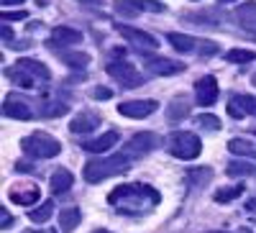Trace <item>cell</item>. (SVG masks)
Masks as SVG:
<instances>
[{
	"mask_svg": "<svg viewBox=\"0 0 256 233\" xmlns=\"http://www.w3.org/2000/svg\"><path fill=\"white\" fill-rule=\"evenodd\" d=\"M226 59L233 62V64H248V62L256 59V54L248 52V49H230V52L226 54Z\"/></svg>",
	"mask_w": 256,
	"mask_h": 233,
	"instance_id": "obj_30",
	"label": "cell"
},
{
	"mask_svg": "<svg viewBox=\"0 0 256 233\" xmlns=\"http://www.w3.org/2000/svg\"><path fill=\"white\" fill-rule=\"evenodd\" d=\"M118 141H120V134H118V131H108V134L98 136V138L90 141V144H82V149H84V152H92V154H102V152H108L110 146H116Z\"/></svg>",
	"mask_w": 256,
	"mask_h": 233,
	"instance_id": "obj_16",
	"label": "cell"
},
{
	"mask_svg": "<svg viewBox=\"0 0 256 233\" xmlns=\"http://www.w3.org/2000/svg\"><path fill=\"white\" fill-rule=\"evenodd\" d=\"M16 172H20V174L34 172V164H28V162H16Z\"/></svg>",
	"mask_w": 256,
	"mask_h": 233,
	"instance_id": "obj_38",
	"label": "cell"
},
{
	"mask_svg": "<svg viewBox=\"0 0 256 233\" xmlns=\"http://www.w3.org/2000/svg\"><path fill=\"white\" fill-rule=\"evenodd\" d=\"M98 126H100V116L92 113V110H84V113H80V116L72 118L70 131H72V134H90V131L98 128Z\"/></svg>",
	"mask_w": 256,
	"mask_h": 233,
	"instance_id": "obj_14",
	"label": "cell"
},
{
	"mask_svg": "<svg viewBox=\"0 0 256 233\" xmlns=\"http://www.w3.org/2000/svg\"><path fill=\"white\" fill-rule=\"evenodd\" d=\"M166 41L172 44V49L174 52H182V54H200V49H202V41L200 38H195V36H187V34H166Z\"/></svg>",
	"mask_w": 256,
	"mask_h": 233,
	"instance_id": "obj_13",
	"label": "cell"
},
{
	"mask_svg": "<svg viewBox=\"0 0 256 233\" xmlns=\"http://www.w3.org/2000/svg\"><path fill=\"white\" fill-rule=\"evenodd\" d=\"M3 116H6V118H13V120H28V118H31V108H28L26 102L8 98V100L3 102Z\"/></svg>",
	"mask_w": 256,
	"mask_h": 233,
	"instance_id": "obj_17",
	"label": "cell"
},
{
	"mask_svg": "<svg viewBox=\"0 0 256 233\" xmlns=\"http://www.w3.org/2000/svg\"><path fill=\"white\" fill-rule=\"evenodd\" d=\"M105 72H108L113 80H118L123 88H141L144 84V77L136 72V67L131 64V62H123V59H116V62H110L108 67H105Z\"/></svg>",
	"mask_w": 256,
	"mask_h": 233,
	"instance_id": "obj_5",
	"label": "cell"
},
{
	"mask_svg": "<svg viewBox=\"0 0 256 233\" xmlns=\"http://www.w3.org/2000/svg\"><path fill=\"white\" fill-rule=\"evenodd\" d=\"M10 226H13V216L8 213V208H0V228L8 230Z\"/></svg>",
	"mask_w": 256,
	"mask_h": 233,
	"instance_id": "obj_34",
	"label": "cell"
},
{
	"mask_svg": "<svg viewBox=\"0 0 256 233\" xmlns=\"http://www.w3.org/2000/svg\"><path fill=\"white\" fill-rule=\"evenodd\" d=\"M241 192H244V187H241V184H233V187H220V190H216V202H230V200L241 198Z\"/></svg>",
	"mask_w": 256,
	"mask_h": 233,
	"instance_id": "obj_29",
	"label": "cell"
},
{
	"mask_svg": "<svg viewBox=\"0 0 256 233\" xmlns=\"http://www.w3.org/2000/svg\"><path fill=\"white\" fill-rule=\"evenodd\" d=\"M6 6H13V3H24V0H3Z\"/></svg>",
	"mask_w": 256,
	"mask_h": 233,
	"instance_id": "obj_41",
	"label": "cell"
},
{
	"mask_svg": "<svg viewBox=\"0 0 256 233\" xmlns=\"http://www.w3.org/2000/svg\"><path fill=\"white\" fill-rule=\"evenodd\" d=\"M195 100H198V105H212L218 100V82H216L212 74H205V77L198 80V84H195Z\"/></svg>",
	"mask_w": 256,
	"mask_h": 233,
	"instance_id": "obj_12",
	"label": "cell"
},
{
	"mask_svg": "<svg viewBox=\"0 0 256 233\" xmlns=\"http://www.w3.org/2000/svg\"><path fill=\"white\" fill-rule=\"evenodd\" d=\"M16 64H18L20 70H26L28 74H34L36 80H49V77H52L49 67L44 64V62H38V59H18Z\"/></svg>",
	"mask_w": 256,
	"mask_h": 233,
	"instance_id": "obj_20",
	"label": "cell"
},
{
	"mask_svg": "<svg viewBox=\"0 0 256 233\" xmlns=\"http://www.w3.org/2000/svg\"><path fill=\"white\" fill-rule=\"evenodd\" d=\"M20 18H26V10H6V13H3L6 24H8V20H20Z\"/></svg>",
	"mask_w": 256,
	"mask_h": 233,
	"instance_id": "obj_35",
	"label": "cell"
},
{
	"mask_svg": "<svg viewBox=\"0 0 256 233\" xmlns=\"http://www.w3.org/2000/svg\"><path fill=\"white\" fill-rule=\"evenodd\" d=\"M159 108L156 100H123L118 105V113L126 118H148Z\"/></svg>",
	"mask_w": 256,
	"mask_h": 233,
	"instance_id": "obj_10",
	"label": "cell"
},
{
	"mask_svg": "<svg viewBox=\"0 0 256 233\" xmlns=\"http://www.w3.org/2000/svg\"><path fill=\"white\" fill-rule=\"evenodd\" d=\"M128 164H131L128 162V154H113L108 159H90L82 169V177H84V182L98 184L108 177H118V174L128 172Z\"/></svg>",
	"mask_w": 256,
	"mask_h": 233,
	"instance_id": "obj_2",
	"label": "cell"
},
{
	"mask_svg": "<svg viewBox=\"0 0 256 233\" xmlns=\"http://www.w3.org/2000/svg\"><path fill=\"white\" fill-rule=\"evenodd\" d=\"M77 3H82V6H95V8H100L105 0H77Z\"/></svg>",
	"mask_w": 256,
	"mask_h": 233,
	"instance_id": "obj_40",
	"label": "cell"
},
{
	"mask_svg": "<svg viewBox=\"0 0 256 233\" xmlns=\"http://www.w3.org/2000/svg\"><path fill=\"white\" fill-rule=\"evenodd\" d=\"M118 34L128 41V44H134L138 49H156L159 46V38L148 31H141V28H134V26H118Z\"/></svg>",
	"mask_w": 256,
	"mask_h": 233,
	"instance_id": "obj_9",
	"label": "cell"
},
{
	"mask_svg": "<svg viewBox=\"0 0 256 233\" xmlns=\"http://www.w3.org/2000/svg\"><path fill=\"white\" fill-rule=\"evenodd\" d=\"M59 56H62L64 64L77 67V70H82V67H88V64H90V56L84 54V52H62Z\"/></svg>",
	"mask_w": 256,
	"mask_h": 233,
	"instance_id": "obj_25",
	"label": "cell"
},
{
	"mask_svg": "<svg viewBox=\"0 0 256 233\" xmlns=\"http://www.w3.org/2000/svg\"><path fill=\"white\" fill-rule=\"evenodd\" d=\"M230 102L244 110V116H256V98L254 95H233Z\"/></svg>",
	"mask_w": 256,
	"mask_h": 233,
	"instance_id": "obj_27",
	"label": "cell"
},
{
	"mask_svg": "<svg viewBox=\"0 0 256 233\" xmlns=\"http://www.w3.org/2000/svg\"><path fill=\"white\" fill-rule=\"evenodd\" d=\"M92 98H98V100H108V98H113V90H108V88H95V90H92Z\"/></svg>",
	"mask_w": 256,
	"mask_h": 233,
	"instance_id": "obj_36",
	"label": "cell"
},
{
	"mask_svg": "<svg viewBox=\"0 0 256 233\" xmlns=\"http://www.w3.org/2000/svg\"><path fill=\"white\" fill-rule=\"evenodd\" d=\"M144 67H146L148 74H154V77H166V74L184 72V64L172 62V59H166V56H144Z\"/></svg>",
	"mask_w": 256,
	"mask_h": 233,
	"instance_id": "obj_7",
	"label": "cell"
},
{
	"mask_svg": "<svg viewBox=\"0 0 256 233\" xmlns=\"http://www.w3.org/2000/svg\"><path fill=\"white\" fill-rule=\"evenodd\" d=\"M82 41V34L70 26H56L49 34V49H62V46H74Z\"/></svg>",
	"mask_w": 256,
	"mask_h": 233,
	"instance_id": "obj_11",
	"label": "cell"
},
{
	"mask_svg": "<svg viewBox=\"0 0 256 233\" xmlns=\"http://www.w3.org/2000/svg\"><path fill=\"white\" fill-rule=\"evenodd\" d=\"M67 113V105H62V102H46L44 108H41V116L44 118H56V116H64Z\"/></svg>",
	"mask_w": 256,
	"mask_h": 233,
	"instance_id": "obj_31",
	"label": "cell"
},
{
	"mask_svg": "<svg viewBox=\"0 0 256 233\" xmlns=\"http://www.w3.org/2000/svg\"><path fill=\"white\" fill-rule=\"evenodd\" d=\"M220 6H228V3H236V0H218Z\"/></svg>",
	"mask_w": 256,
	"mask_h": 233,
	"instance_id": "obj_43",
	"label": "cell"
},
{
	"mask_svg": "<svg viewBox=\"0 0 256 233\" xmlns=\"http://www.w3.org/2000/svg\"><path fill=\"white\" fill-rule=\"evenodd\" d=\"M166 149H169V154H172V156L187 162V159L200 156L202 141H200V136L190 134V131H174L172 136H169V141H166Z\"/></svg>",
	"mask_w": 256,
	"mask_h": 233,
	"instance_id": "obj_4",
	"label": "cell"
},
{
	"mask_svg": "<svg viewBox=\"0 0 256 233\" xmlns=\"http://www.w3.org/2000/svg\"><path fill=\"white\" fill-rule=\"evenodd\" d=\"M20 149H24L28 156H34V159H52V156H56L62 152V144L54 136H49V134L36 131V134H31V136H26L24 141H20Z\"/></svg>",
	"mask_w": 256,
	"mask_h": 233,
	"instance_id": "obj_3",
	"label": "cell"
},
{
	"mask_svg": "<svg viewBox=\"0 0 256 233\" xmlns=\"http://www.w3.org/2000/svg\"><path fill=\"white\" fill-rule=\"evenodd\" d=\"M113 8L126 18H134L138 13H164L162 0H113Z\"/></svg>",
	"mask_w": 256,
	"mask_h": 233,
	"instance_id": "obj_6",
	"label": "cell"
},
{
	"mask_svg": "<svg viewBox=\"0 0 256 233\" xmlns=\"http://www.w3.org/2000/svg\"><path fill=\"white\" fill-rule=\"evenodd\" d=\"M195 180V187L202 184L205 180H210V169H200V172H187V182Z\"/></svg>",
	"mask_w": 256,
	"mask_h": 233,
	"instance_id": "obj_33",
	"label": "cell"
},
{
	"mask_svg": "<svg viewBox=\"0 0 256 233\" xmlns=\"http://www.w3.org/2000/svg\"><path fill=\"white\" fill-rule=\"evenodd\" d=\"M198 123L202 126V128H208V131H218V128H220V120H218L216 116H210V113L198 116Z\"/></svg>",
	"mask_w": 256,
	"mask_h": 233,
	"instance_id": "obj_32",
	"label": "cell"
},
{
	"mask_svg": "<svg viewBox=\"0 0 256 233\" xmlns=\"http://www.w3.org/2000/svg\"><path fill=\"white\" fill-rule=\"evenodd\" d=\"M52 213H54V202H52V200H46V202H41L38 208L28 210V218H31L34 223H44V220H49V218H52Z\"/></svg>",
	"mask_w": 256,
	"mask_h": 233,
	"instance_id": "obj_26",
	"label": "cell"
},
{
	"mask_svg": "<svg viewBox=\"0 0 256 233\" xmlns=\"http://www.w3.org/2000/svg\"><path fill=\"white\" fill-rule=\"evenodd\" d=\"M226 174L228 177H254L256 174V166L248 162H230L226 166Z\"/></svg>",
	"mask_w": 256,
	"mask_h": 233,
	"instance_id": "obj_24",
	"label": "cell"
},
{
	"mask_svg": "<svg viewBox=\"0 0 256 233\" xmlns=\"http://www.w3.org/2000/svg\"><path fill=\"white\" fill-rule=\"evenodd\" d=\"M92 233H113V230H105V228H95Z\"/></svg>",
	"mask_w": 256,
	"mask_h": 233,
	"instance_id": "obj_42",
	"label": "cell"
},
{
	"mask_svg": "<svg viewBox=\"0 0 256 233\" xmlns=\"http://www.w3.org/2000/svg\"><path fill=\"white\" fill-rule=\"evenodd\" d=\"M108 202L120 216H146L162 202V195L154 187L134 182V184H118L108 195Z\"/></svg>",
	"mask_w": 256,
	"mask_h": 233,
	"instance_id": "obj_1",
	"label": "cell"
},
{
	"mask_svg": "<svg viewBox=\"0 0 256 233\" xmlns=\"http://www.w3.org/2000/svg\"><path fill=\"white\" fill-rule=\"evenodd\" d=\"M26 233H38V230H26Z\"/></svg>",
	"mask_w": 256,
	"mask_h": 233,
	"instance_id": "obj_46",
	"label": "cell"
},
{
	"mask_svg": "<svg viewBox=\"0 0 256 233\" xmlns=\"http://www.w3.org/2000/svg\"><path fill=\"white\" fill-rule=\"evenodd\" d=\"M3 44L6 46H13V28L8 24H3Z\"/></svg>",
	"mask_w": 256,
	"mask_h": 233,
	"instance_id": "obj_37",
	"label": "cell"
},
{
	"mask_svg": "<svg viewBox=\"0 0 256 233\" xmlns=\"http://www.w3.org/2000/svg\"><path fill=\"white\" fill-rule=\"evenodd\" d=\"M251 82H254V84H256V74H254V77H251Z\"/></svg>",
	"mask_w": 256,
	"mask_h": 233,
	"instance_id": "obj_45",
	"label": "cell"
},
{
	"mask_svg": "<svg viewBox=\"0 0 256 233\" xmlns=\"http://www.w3.org/2000/svg\"><path fill=\"white\" fill-rule=\"evenodd\" d=\"M228 152L233 156H248V159H256V144L246 141V138H230L228 141Z\"/></svg>",
	"mask_w": 256,
	"mask_h": 233,
	"instance_id": "obj_22",
	"label": "cell"
},
{
	"mask_svg": "<svg viewBox=\"0 0 256 233\" xmlns=\"http://www.w3.org/2000/svg\"><path fill=\"white\" fill-rule=\"evenodd\" d=\"M6 77H8L13 84H18V88H24V90H34V88H36V77L28 74L26 70H20L18 64L10 67V70H6Z\"/></svg>",
	"mask_w": 256,
	"mask_h": 233,
	"instance_id": "obj_19",
	"label": "cell"
},
{
	"mask_svg": "<svg viewBox=\"0 0 256 233\" xmlns=\"http://www.w3.org/2000/svg\"><path fill=\"white\" fill-rule=\"evenodd\" d=\"M210 233H228V230H210Z\"/></svg>",
	"mask_w": 256,
	"mask_h": 233,
	"instance_id": "obj_44",
	"label": "cell"
},
{
	"mask_svg": "<svg viewBox=\"0 0 256 233\" xmlns=\"http://www.w3.org/2000/svg\"><path fill=\"white\" fill-rule=\"evenodd\" d=\"M228 116H230V118H244V110L236 108L233 102H228Z\"/></svg>",
	"mask_w": 256,
	"mask_h": 233,
	"instance_id": "obj_39",
	"label": "cell"
},
{
	"mask_svg": "<svg viewBox=\"0 0 256 233\" xmlns=\"http://www.w3.org/2000/svg\"><path fill=\"white\" fill-rule=\"evenodd\" d=\"M236 20L241 28L256 34V0H248V3H241L236 8Z\"/></svg>",
	"mask_w": 256,
	"mask_h": 233,
	"instance_id": "obj_15",
	"label": "cell"
},
{
	"mask_svg": "<svg viewBox=\"0 0 256 233\" xmlns=\"http://www.w3.org/2000/svg\"><path fill=\"white\" fill-rule=\"evenodd\" d=\"M38 198H41V192H38V187H24L20 190V184L18 187H13L10 190V202H18V205H34V202H38Z\"/></svg>",
	"mask_w": 256,
	"mask_h": 233,
	"instance_id": "obj_18",
	"label": "cell"
},
{
	"mask_svg": "<svg viewBox=\"0 0 256 233\" xmlns=\"http://www.w3.org/2000/svg\"><path fill=\"white\" fill-rule=\"evenodd\" d=\"M80 220H82L80 210H77V208H67V210H62V216H59V228L67 230V233H72V230L80 226Z\"/></svg>",
	"mask_w": 256,
	"mask_h": 233,
	"instance_id": "obj_23",
	"label": "cell"
},
{
	"mask_svg": "<svg viewBox=\"0 0 256 233\" xmlns=\"http://www.w3.org/2000/svg\"><path fill=\"white\" fill-rule=\"evenodd\" d=\"M72 182H74L72 172H67V169H56V172L52 174V192L54 195H64L72 187Z\"/></svg>",
	"mask_w": 256,
	"mask_h": 233,
	"instance_id": "obj_21",
	"label": "cell"
},
{
	"mask_svg": "<svg viewBox=\"0 0 256 233\" xmlns=\"http://www.w3.org/2000/svg\"><path fill=\"white\" fill-rule=\"evenodd\" d=\"M52 233H56V230H52Z\"/></svg>",
	"mask_w": 256,
	"mask_h": 233,
	"instance_id": "obj_47",
	"label": "cell"
},
{
	"mask_svg": "<svg viewBox=\"0 0 256 233\" xmlns=\"http://www.w3.org/2000/svg\"><path fill=\"white\" fill-rule=\"evenodd\" d=\"M159 146V136L152 134V131H141V134H134L126 144V154H134V156H144L148 152H154Z\"/></svg>",
	"mask_w": 256,
	"mask_h": 233,
	"instance_id": "obj_8",
	"label": "cell"
},
{
	"mask_svg": "<svg viewBox=\"0 0 256 233\" xmlns=\"http://www.w3.org/2000/svg\"><path fill=\"white\" fill-rule=\"evenodd\" d=\"M187 113H190V105H187L184 98H180V100H172V105H169V110H166V118L169 120H182Z\"/></svg>",
	"mask_w": 256,
	"mask_h": 233,
	"instance_id": "obj_28",
	"label": "cell"
}]
</instances>
